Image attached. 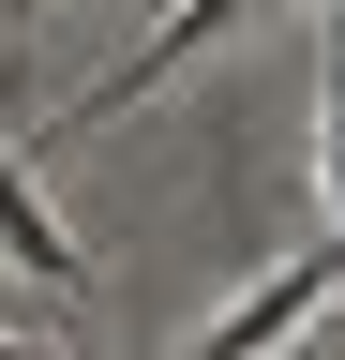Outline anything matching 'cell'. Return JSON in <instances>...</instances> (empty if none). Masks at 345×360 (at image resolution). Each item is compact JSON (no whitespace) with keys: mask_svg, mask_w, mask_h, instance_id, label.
<instances>
[{"mask_svg":"<svg viewBox=\"0 0 345 360\" xmlns=\"http://www.w3.org/2000/svg\"><path fill=\"white\" fill-rule=\"evenodd\" d=\"M0 255H15V270H30L46 300H75V285H91V255L60 240V210L30 195V165H15V150H0Z\"/></svg>","mask_w":345,"mask_h":360,"instance_id":"3","label":"cell"},{"mask_svg":"<svg viewBox=\"0 0 345 360\" xmlns=\"http://www.w3.org/2000/svg\"><path fill=\"white\" fill-rule=\"evenodd\" d=\"M315 270H330V300H345V240H315Z\"/></svg>","mask_w":345,"mask_h":360,"instance_id":"4","label":"cell"},{"mask_svg":"<svg viewBox=\"0 0 345 360\" xmlns=\"http://www.w3.org/2000/svg\"><path fill=\"white\" fill-rule=\"evenodd\" d=\"M255 15H271V0H165V30L136 45V60H105L91 90H75V120H120V105H150V90L181 75L195 45H226V30H255Z\"/></svg>","mask_w":345,"mask_h":360,"instance_id":"1","label":"cell"},{"mask_svg":"<svg viewBox=\"0 0 345 360\" xmlns=\"http://www.w3.org/2000/svg\"><path fill=\"white\" fill-rule=\"evenodd\" d=\"M315 300H330V270H315V255H285V270H255V285H240L226 315H210V330H195L181 360H285L300 330H315Z\"/></svg>","mask_w":345,"mask_h":360,"instance_id":"2","label":"cell"}]
</instances>
